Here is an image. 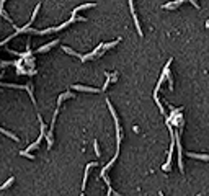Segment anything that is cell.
Wrapping results in <instances>:
<instances>
[{
  "instance_id": "obj_1",
  "label": "cell",
  "mask_w": 209,
  "mask_h": 196,
  "mask_svg": "<svg viewBox=\"0 0 209 196\" xmlns=\"http://www.w3.org/2000/svg\"><path fill=\"white\" fill-rule=\"evenodd\" d=\"M129 8H131V15H132V20H134V24H136V30H137L139 36H142V28H141V23H139V18L137 15H136V10H134V2L132 0H129Z\"/></svg>"
},
{
  "instance_id": "obj_2",
  "label": "cell",
  "mask_w": 209,
  "mask_h": 196,
  "mask_svg": "<svg viewBox=\"0 0 209 196\" xmlns=\"http://www.w3.org/2000/svg\"><path fill=\"white\" fill-rule=\"evenodd\" d=\"M74 90H80V92H88V93H100L102 90L92 88V87H82V85H74Z\"/></svg>"
},
{
  "instance_id": "obj_3",
  "label": "cell",
  "mask_w": 209,
  "mask_h": 196,
  "mask_svg": "<svg viewBox=\"0 0 209 196\" xmlns=\"http://www.w3.org/2000/svg\"><path fill=\"white\" fill-rule=\"evenodd\" d=\"M92 167H96V162H92V163H88V165H87V169H85V177H83V183H82V191L85 190V186H87V178H88V170L92 169Z\"/></svg>"
},
{
  "instance_id": "obj_4",
  "label": "cell",
  "mask_w": 209,
  "mask_h": 196,
  "mask_svg": "<svg viewBox=\"0 0 209 196\" xmlns=\"http://www.w3.org/2000/svg\"><path fill=\"white\" fill-rule=\"evenodd\" d=\"M57 43H59V39H54V41H51V43L44 44L43 48H39V49H38V52H46V51H49V49H51V48H54Z\"/></svg>"
},
{
  "instance_id": "obj_5",
  "label": "cell",
  "mask_w": 209,
  "mask_h": 196,
  "mask_svg": "<svg viewBox=\"0 0 209 196\" xmlns=\"http://www.w3.org/2000/svg\"><path fill=\"white\" fill-rule=\"evenodd\" d=\"M188 157H193V159H198V160H209L208 154H193V152H188Z\"/></svg>"
},
{
  "instance_id": "obj_6",
  "label": "cell",
  "mask_w": 209,
  "mask_h": 196,
  "mask_svg": "<svg viewBox=\"0 0 209 196\" xmlns=\"http://www.w3.org/2000/svg\"><path fill=\"white\" fill-rule=\"evenodd\" d=\"M90 7H95V3H85V5H80V7H77V8L72 12V16H75L77 13L80 12V10H87V8H90Z\"/></svg>"
},
{
  "instance_id": "obj_7",
  "label": "cell",
  "mask_w": 209,
  "mask_h": 196,
  "mask_svg": "<svg viewBox=\"0 0 209 196\" xmlns=\"http://www.w3.org/2000/svg\"><path fill=\"white\" fill-rule=\"evenodd\" d=\"M65 98H74V93L67 92V93H64V95H61V97H59V100H57V106H61V103L65 100Z\"/></svg>"
},
{
  "instance_id": "obj_8",
  "label": "cell",
  "mask_w": 209,
  "mask_h": 196,
  "mask_svg": "<svg viewBox=\"0 0 209 196\" xmlns=\"http://www.w3.org/2000/svg\"><path fill=\"white\" fill-rule=\"evenodd\" d=\"M121 41V38H118V39H114L113 43H108V44H103V51H108V49H111V48H114L118 43Z\"/></svg>"
},
{
  "instance_id": "obj_9",
  "label": "cell",
  "mask_w": 209,
  "mask_h": 196,
  "mask_svg": "<svg viewBox=\"0 0 209 196\" xmlns=\"http://www.w3.org/2000/svg\"><path fill=\"white\" fill-rule=\"evenodd\" d=\"M13 181H15V178H8V180H7V183H3L2 185V190H5V188H8V186H12V183H13Z\"/></svg>"
},
{
  "instance_id": "obj_10",
  "label": "cell",
  "mask_w": 209,
  "mask_h": 196,
  "mask_svg": "<svg viewBox=\"0 0 209 196\" xmlns=\"http://www.w3.org/2000/svg\"><path fill=\"white\" fill-rule=\"evenodd\" d=\"M93 147H95V154H96V155H98L100 157V147H98V142H93Z\"/></svg>"
}]
</instances>
